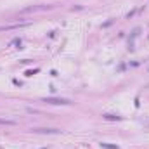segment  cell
I'll list each match as a JSON object with an SVG mask.
<instances>
[{"label":"cell","instance_id":"1","mask_svg":"<svg viewBox=\"0 0 149 149\" xmlns=\"http://www.w3.org/2000/svg\"><path fill=\"white\" fill-rule=\"evenodd\" d=\"M52 9V5H31V7H26L21 10V14H26V12H40V10H49Z\"/></svg>","mask_w":149,"mask_h":149},{"label":"cell","instance_id":"2","mask_svg":"<svg viewBox=\"0 0 149 149\" xmlns=\"http://www.w3.org/2000/svg\"><path fill=\"white\" fill-rule=\"evenodd\" d=\"M43 102L56 104V106H59V104H71V101H70V99H56V97H45V99H43Z\"/></svg>","mask_w":149,"mask_h":149},{"label":"cell","instance_id":"3","mask_svg":"<svg viewBox=\"0 0 149 149\" xmlns=\"http://www.w3.org/2000/svg\"><path fill=\"white\" fill-rule=\"evenodd\" d=\"M33 132H37V134H61L59 128H33Z\"/></svg>","mask_w":149,"mask_h":149},{"label":"cell","instance_id":"4","mask_svg":"<svg viewBox=\"0 0 149 149\" xmlns=\"http://www.w3.org/2000/svg\"><path fill=\"white\" fill-rule=\"evenodd\" d=\"M19 26H28V23H21V24H7V26H0V31H5V30H16Z\"/></svg>","mask_w":149,"mask_h":149},{"label":"cell","instance_id":"5","mask_svg":"<svg viewBox=\"0 0 149 149\" xmlns=\"http://www.w3.org/2000/svg\"><path fill=\"white\" fill-rule=\"evenodd\" d=\"M0 125H9V127H14L16 121L14 120H5V118H0Z\"/></svg>","mask_w":149,"mask_h":149},{"label":"cell","instance_id":"6","mask_svg":"<svg viewBox=\"0 0 149 149\" xmlns=\"http://www.w3.org/2000/svg\"><path fill=\"white\" fill-rule=\"evenodd\" d=\"M101 148H104V149H118V146H113V144H108V142H101Z\"/></svg>","mask_w":149,"mask_h":149},{"label":"cell","instance_id":"7","mask_svg":"<svg viewBox=\"0 0 149 149\" xmlns=\"http://www.w3.org/2000/svg\"><path fill=\"white\" fill-rule=\"evenodd\" d=\"M106 120H120V116H113V114H104Z\"/></svg>","mask_w":149,"mask_h":149},{"label":"cell","instance_id":"8","mask_svg":"<svg viewBox=\"0 0 149 149\" xmlns=\"http://www.w3.org/2000/svg\"><path fill=\"white\" fill-rule=\"evenodd\" d=\"M10 45H21V40L19 38H16V40H12V43Z\"/></svg>","mask_w":149,"mask_h":149}]
</instances>
